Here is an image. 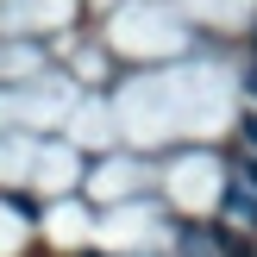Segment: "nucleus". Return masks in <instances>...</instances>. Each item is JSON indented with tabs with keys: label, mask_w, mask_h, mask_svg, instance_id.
Wrapping results in <instances>:
<instances>
[{
	"label": "nucleus",
	"mask_w": 257,
	"mask_h": 257,
	"mask_svg": "<svg viewBox=\"0 0 257 257\" xmlns=\"http://www.w3.org/2000/svg\"><path fill=\"white\" fill-rule=\"evenodd\" d=\"M226 220H232V226H245V232H257V195H251V188H226Z\"/></svg>",
	"instance_id": "f257e3e1"
},
{
	"label": "nucleus",
	"mask_w": 257,
	"mask_h": 257,
	"mask_svg": "<svg viewBox=\"0 0 257 257\" xmlns=\"http://www.w3.org/2000/svg\"><path fill=\"white\" fill-rule=\"evenodd\" d=\"M238 145H245V157H257V113H245V125H238Z\"/></svg>",
	"instance_id": "f03ea898"
},
{
	"label": "nucleus",
	"mask_w": 257,
	"mask_h": 257,
	"mask_svg": "<svg viewBox=\"0 0 257 257\" xmlns=\"http://www.w3.org/2000/svg\"><path fill=\"white\" fill-rule=\"evenodd\" d=\"M251 88H257V69H251Z\"/></svg>",
	"instance_id": "7ed1b4c3"
}]
</instances>
